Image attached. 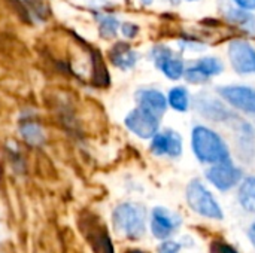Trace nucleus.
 Segmentation results:
<instances>
[{"label": "nucleus", "mask_w": 255, "mask_h": 253, "mask_svg": "<svg viewBox=\"0 0 255 253\" xmlns=\"http://www.w3.org/2000/svg\"><path fill=\"white\" fill-rule=\"evenodd\" d=\"M206 177L220 191H229L242 180V171L241 169L233 166L232 161L229 160L214 164L206 171Z\"/></svg>", "instance_id": "nucleus-5"}, {"label": "nucleus", "mask_w": 255, "mask_h": 253, "mask_svg": "<svg viewBox=\"0 0 255 253\" xmlns=\"http://www.w3.org/2000/svg\"><path fill=\"white\" fill-rule=\"evenodd\" d=\"M187 201L196 213L209 219H223V210L220 204L215 201L214 195L205 188L202 182L193 180L188 185Z\"/></svg>", "instance_id": "nucleus-3"}, {"label": "nucleus", "mask_w": 255, "mask_h": 253, "mask_svg": "<svg viewBox=\"0 0 255 253\" xmlns=\"http://www.w3.org/2000/svg\"><path fill=\"white\" fill-rule=\"evenodd\" d=\"M126 127L140 139H152L158 133V127H160L158 115L139 106L137 109L131 110L127 115Z\"/></svg>", "instance_id": "nucleus-4"}, {"label": "nucleus", "mask_w": 255, "mask_h": 253, "mask_svg": "<svg viewBox=\"0 0 255 253\" xmlns=\"http://www.w3.org/2000/svg\"><path fill=\"white\" fill-rule=\"evenodd\" d=\"M93 243V249L96 251V253H114V248L111 243V239L108 236V233L94 230V240Z\"/></svg>", "instance_id": "nucleus-18"}, {"label": "nucleus", "mask_w": 255, "mask_h": 253, "mask_svg": "<svg viewBox=\"0 0 255 253\" xmlns=\"http://www.w3.org/2000/svg\"><path fill=\"white\" fill-rule=\"evenodd\" d=\"M151 151L157 157H179L182 152V140L181 136L173 130L158 131L151 142Z\"/></svg>", "instance_id": "nucleus-11"}, {"label": "nucleus", "mask_w": 255, "mask_h": 253, "mask_svg": "<svg viewBox=\"0 0 255 253\" xmlns=\"http://www.w3.org/2000/svg\"><path fill=\"white\" fill-rule=\"evenodd\" d=\"M220 95L235 109L255 115V89L250 86L230 85L220 88Z\"/></svg>", "instance_id": "nucleus-7"}, {"label": "nucleus", "mask_w": 255, "mask_h": 253, "mask_svg": "<svg viewBox=\"0 0 255 253\" xmlns=\"http://www.w3.org/2000/svg\"><path fill=\"white\" fill-rule=\"evenodd\" d=\"M181 225V218L164 209V207H157L152 212V219H151V231L154 234V237L164 240L167 237H170Z\"/></svg>", "instance_id": "nucleus-9"}, {"label": "nucleus", "mask_w": 255, "mask_h": 253, "mask_svg": "<svg viewBox=\"0 0 255 253\" xmlns=\"http://www.w3.org/2000/svg\"><path fill=\"white\" fill-rule=\"evenodd\" d=\"M152 58L155 66L164 73L166 78L176 81L184 76L185 64L184 61L172 52L167 46H155L152 49Z\"/></svg>", "instance_id": "nucleus-8"}, {"label": "nucleus", "mask_w": 255, "mask_h": 253, "mask_svg": "<svg viewBox=\"0 0 255 253\" xmlns=\"http://www.w3.org/2000/svg\"><path fill=\"white\" fill-rule=\"evenodd\" d=\"M196 109L208 119L220 122V121H227L233 118L232 112L217 98L211 95H199L197 100L194 101Z\"/></svg>", "instance_id": "nucleus-12"}, {"label": "nucleus", "mask_w": 255, "mask_h": 253, "mask_svg": "<svg viewBox=\"0 0 255 253\" xmlns=\"http://www.w3.org/2000/svg\"><path fill=\"white\" fill-rule=\"evenodd\" d=\"M229 58L239 75L255 73V48L247 40H233L229 45Z\"/></svg>", "instance_id": "nucleus-6"}, {"label": "nucleus", "mask_w": 255, "mask_h": 253, "mask_svg": "<svg viewBox=\"0 0 255 253\" xmlns=\"http://www.w3.org/2000/svg\"><path fill=\"white\" fill-rule=\"evenodd\" d=\"M121 31H123V34H124L126 37L133 39V37L137 34L139 28H137V25H134V24L126 22V24H123V25H121Z\"/></svg>", "instance_id": "nucleus-22"}, {"label": "nucleus", "mask_w": 255, "mask_h": 253, "mask_svg": "<svg viewBox=\"0 0 255 253\" xmlns=\"http://www.w3.org/2000/svg\"><path fill=\"white\" fill-rule=\"evenodd\" d=\"M223 72V63L215 57H206L185 69L184 76L191 84H203L209 78L217 76Z\"/></svg>", "instance_id": "nucleus-10"}, {"label": "nucleus", "mask_w": 255, "mask_h": 253, "mask_svg": "<svg viewBox=\"0 0 255 253\" xmlns=\"http://www.w3.org/2000/svg\"><path fill=\"white\" fill-rule=\"evenodd\" d=\"M136 100L139 103V106L154 112L155 115H163L166 112L167 107V98L164 97V94L158 89H152V88H143L139 89L136 92Z\"/></svg>", "instance_id": "nucleus-13"}, {"label": "nucleus", "mask_w": 255, "mask_h": 253, "mask_svg": "<svg viewBox=\"0 0 255 253\" xmlns=\"http://www.w3.org/2000/svg\"><path fill=\"white\" fill-rule=\"evenodd\" d=\"M250 239H251V242H253V245L255 246V222L253 224V227L250 228Z\"/></svg>", "instance_id": "nucleus-25"}, {"label": "nucleus", "mask_w": 255, "mask_h": 253, "mask_svg": "<svg viewBox=\"0 0 255 253\" xmlns=\"http://www.w3.org/2000/svg\"><path fill=\"white\" fill-rule=\"evenodd\" d=\"M227 18L232 21V22H238V24H241L242 27H255V19L254 16L250 13V12H247L245 9H230L229 12H227Z\"/></svg>", "instance_id": "nucleus-19"}, {"label": "nucleus", "mask_w": 255, "mask_h": 253, "mask_svg": "<svg viewBox=\"0 0 255 253\" xmlns=\"http://www.w3.org/2000/svg\"><path fill=\"white\" fill-rule=\"evenodd\" d=\"M115 230L127 239H140L145 233V209L139 204L124 203L114 212Z\"/></svg>", "instance_id": "nucleus-2"}, {"label": "nucleus", "mask_w": 255, "mask_h": 253, "mask_svg": "<svg viewBox=\"0 0 255 253\" xmlns=\"http://www.w3.org/2000/svg\"><path fill=\"white\" fill-rule=\"evenodd\" d=\"M128 253H143V252H140V251H130Z\"/></svg>", "instance_id": "nucleus-27"}, {"label": "nucleus", "mask_w": 255, "mask_h": 253, "mask_svg": "<svg viewBox=\"0 0 255 253\" xmlns=\"http://www.w3.org/2000/svg\"><path fill=\"white\" fill-rule=\"evenodd\" d=\"M143 4H149V3H152V0H140Z\"/></svg>", "instance_id": "nucleus-26"}, {"label": "nucleus", "mask_w": 255, "mask_h": 253, "mask_svg": "<svg viewBox=\"0 0 255 253\" xmlns=\"http://www.w3.org/2000/svg\"><path fill=\"white\" fill-rule=\"evenodd\" d=\"M118 21L117 18L114 16H105L102 21H100V33L105 36V37H114L117 34V30H118Z\"/></svg>", "instance_id": "nucleus-20"}, {"label": "nucleus", "mask_w": 255, "mask_h": 253, "mask_svg": "<svg viewBox=\"0 0 255 253\" xmlns=\"http://www.w3.org/2000/svg\"><path fill=\"white\" fill-rule=\"evenodd\" d=\"M167 104L176 112H185L190 106V94L184 86H175L169 91Z\"/></svg>", "instance_id": "nucleus-16"}, {"label": "nucleus", "mask_w": 255, "mask_h": 253, "mask_svg": "<svg viewBox=\"0 0 255 253\" xmlns=\"http://www.w3.org/2000/svg\"><path fill=\"white\" fill-rule=\"evenodd\" d=\"M211 252L212 253H238L236 249H233L230 245H226L223 242H214L211 246Z\"/></svg>", "instance_id": "nucleus-21"}, {"label": "nucleus", "mask_w": 255, "mask_h": 253, "mask_svg": "<svg viewBox=\"0 0 255 253\" xmlns=\"http://www.w3.org/2000/svg\"><path fill=\"white\" fill-rule=\"evenodd\" d=\"M191 146L194 155L202 163L217 164L230 160V152L223 137L208 127L197 125L193 128Z\"/></svg>", "instance_id": "nucleus-1"}, {"label": "nucleus", "mask_w": 255, "mask_h": 253, "mask_svg": "<svg viewBox=\"0 0 255 253\" xmlns=\"http://www.w3.org/2000/svg\"><path fill=\"white\" fill-rule=\"evenodd\" d=\"M21 136L31 145H40L43 142V133L34 122H25L21 128Z\"/></svg>", "instance_id": "nucleus-17"}, {"label": "nucleus", "mask_w": 255, "mask_h": 253, "mask_svg": "<svg viewBox=\"0 0 255 253\" xmlns=\"http://www.w3.org/2000/svg\"><path fill=\"white\" fill-rule=\"evenodd\" d=\"M111 60L117 67L127 70L137 63V54L127 43H117L111 51Z\"/></svg>", "instance_id": "nucleus-14"}, {"label": "nucleus", "mask_w": 255, "mask_h": 253, "mask_svg": "<svg viewBox=\"0 0 255 253\" xmlns=\"http://www.w3.org/2000/svg\"><path fill=\"white\" fill-rule=\"evenodd\" d=\"M158 253H179V245L173 242H166L158 248Z\"/></svg>", "instance_id": "nucleus-23"}, {"label": "nucleus", "mask_w": 255, "mask_h": 253, "mask_svg": "<svg viewBox=\"0 0 255 253\" xmlns=\"http://www.w3.org/2000/svg\"><path fill=\"white\" fill-rule=\"evenodd\" d=\"M239 203L245 210L255 213V177H248L242 182L239 188Z\"/></svg>", "instance_id": "nucleus-15"}, {"label": "nucleus", "mask_w": 255, "mask_h": 253, "mask_svg": "<svg viewBox=\"0 0 255 253\" xmlns=\"http://www.w3.org/2000/svg\"><path fill=\"white\" fill-rule=\"evenodd\" d=\"M235 1L241 9H245V10L255 9V0H235Z\"/></svg>", "instance_id": "nucleus-24"}, {"label": "nucleus", "mask_w": 255, "mask_h": 253, "mask_svg": "<svg viewBox=\"0 0 255 253\" xmlns=\"http://www.w3.org/2000/svg\"><path fill=\"white\" fill-rule=\"evenodd\" d=\"M170 1H173V3H179L181 0H170Z\"/></svg>", "instance_id": "nucleus-28"}]
</instances>
